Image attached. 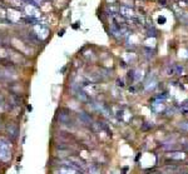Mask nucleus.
Returning <instances> with one entry per match:
<instances>
[{
    "mask_svg": "<svg viewBox=\"0 0 188 174\" xmlns=\"http://www.w3.org/2000/svg\"><path fill=\"white\" fill-rule=\"evenodd\" d=\"M33 33H34L36 36H38L39 40L41 41V40H44L46 36H48L49 29H48V26H46L45 24L36 22V23L34 24V31H33Z\"/></svg>",
    "mask_w": 188,
    "mask_h": 174,
    "instance_id": "1",
    "label": "nucleus"
},
{
    "mask_svg": "<svg viewBox=\"0 0 188 174\" xmlns=\"http://www.w3.org/2000/svg\"><path fill=\"white\" fill-rule=\"evenodd\" d=\"M168 159L171 160H184L186 159V153L184 152H181V150H172V152H168L166 155Z\"/></svg>",
    "mask_w": 188,
    "mask_h": 174,
    "instance_id": "2",
    "label": "nucleus"
},
{
    "mask_svg": "<svg viewBox=\"0 0 188 174\" xmlns=\"http://www.w3.org/2000/svg\"><path fill=\"white\" fill-rule=\"evenodd\" d=\"M157 84H158V82H157L155 75L154 74L153 75H149L147 78V80H145V83H144V89L147 92H150V90H153L154 88H157Z\"/></svg>",
    "mask_w": 188,
    "mask_h": 174,
    "instance_id": "3",
    "label": "nucleus"
},
{
    "mask_svg": "<svg viewBox=\"0 0 188 174\" xmlns=\"http://www.w3.org/2000/svg\"><path fill=\"white\" fill-rule=\"evenodd\" d=\"M118 13H119V15H121V17H123V18H133V17H134L133 9L129 8V6H127V5H122V6H119Z\"/></svg>",
    "mask_w": 188,
    "mask_h": 174,
    "instance_id": "4",
    "label": "nucleus"
},
{
    "mask_svg": "<svg viewBox=\"0 0 188 174\" xmlns=\"http://www.w3.org/2000/svg\"><path fill=\"white\" fill-rule=\"evenodd\" d=\"M7 131H8V135L13 140L17 139L18 135H19V128H18L17 124H8L7 125Z\"/></svg>",
    "mask_w": 188,
    "mask_h": 174,
    "instance_id": "5",
    "label": "nucleus"
},
{
    "mask_svg": "<svg viewBox=\"0 0 188 174\" xmlns=\"http://www.w3.org/2000/svg\"><path fill=\"white\" fill-rule=\"evenodd\" d=\"M164 108H166V107H164V102L152 99V102H150V109H152V112H154V113H161Z\"/></svg>",
    "mask_w": 188,
    "mask_h": 174,
    "instance_id": "6",
    "label": "nucleus"
},
{
    "mask_svg": "<svg viewBox=\"0 0 188 174\" xmlns=\"http://www.w3.org/2000/svg\"><path fill=\"white\" fill-rule=\"evenodd\" d=\"M58 119L60 120L61 123L68 124V123L70 122V114H69V112H68L67 109H60L59 112H58Z\"/></svg>",
    "mask_w": 188,
    "mask_h": 174,
    "instance_id": "7",
    "label": "nucleus"
},
{
    "mask_svg": "<svg viewBox=\"0 0 188 174\" xmlns=\"http://www.w3.org/2000/svg\"><path fill=\"white\" fill-rule=\"evenodd\" d=\"M78 118H79V120L83 123V124H85V125H92L93 124V119L89 114H87L84 112H82L78 114Z\"/></svg>",
    "mask_w": 188,
    "mask_h": 174,
    "instance_id": "8",
    "label": "nucleus"
},
{
    "mask_svg": "<svg viewBox=\"0 0 188 174\" xmlns=\"http://www.w3.org/2000/svg\"><path fill=\"white\" fill-rule=\"evenodd\" d=\"M75 90V95H77V98L79 99V100H82V102H84V103H88L89 102V95L84 92V90H82V89L79 88V89H74Z\"/></svg>",
    "mask_w": 188,
    "mask_h": 174,
    "instance_id": "9",
    "label": "nucleus"
},
{
    "mask_svg": "<svg viewBox=\"0 0 188 174\" xmlns=\"http://www.w3.org/2000/svg\"><path fill=\"white\" fill-rule=\"evenodd\" d=\"M12 159V152L10 149H0V162H9Z\"/></svg>",
    "mask_w": 188,
    "mask_h": 174,
    "instance_id": "10",
    "label": "nucleus"
},
{
    "mask_svg": "<svg viewBox=\"0 0 188 174\" xmlns=\"http://www.w3.org/2000/svg\"><path fill=\"white\" fill-rule=\"evenodd\" d=\"M178 172H179V168L174 167V165H167L162 169V173L163 174H177Z\"/></svg>",
    "mask_w": 188,
    "mask_h": 174,
    "instance_id": "11",
    "label": "nucleus"
},
{
    "mask_svg": "<svg viewBox=\"0 0 188 174\" xmlns=\"http://www.w3.org/2000/svg\"><path fill=\"white\" fill-rule=\"evenodd\" d=\"M88 170H89V174H101V168L97 164H90Z\"/></svg>",
    "mask_w": 188,
    "mask_h": 174,
    "instance_id": "12",
    "label": "nucleus"
},
{
    "mask_svg": "<svg viewBox=\"0 0 188 174\" xmlns=\"http://www.w3.org/2000/svg\"><path fill=\"white\" fill-rule=\"evenodd\" d=\"M179 112H181L182 114H188V100H186V102H183V103L181 104Z\"/></svg>",
    "mask_w": 188,
    "mask_h": 174,
    "instance_id": "13",
    "label": "nucleus"
},
{
    "mask_svg": "<svg viewBox=\"0 0 188 174\" xmlns=\"http://www.w3.org/2000/svg\"><path fill=\"white\" fill-rule=\"evenodd\" d=\"M167 98H168V93H167V92H163V93L158 94V95H155L153 99H155V100H161V102H164Z\"/></svg>",
    "mask_w": 188,
    "mask_h": 174,
    "instance_id": "14",
    "label": "nucleus"
},
{
    "mask_svg": "<svg viewBox=\"0 0 188 174\" xmlns=\"http://www.w3.org/2000/svg\"><path fill=\"white\" fill-rule=\"evenodd\" d=\"M183 73V66L179 64H174V74L176 75H181Z\"/></svg>",
    "mask_w": 188,
    "mask_h": 174,
    "instance_id": "15",
    "label": "nucleus"
},
{
    "mask_svg": "<svg viewBox=\"0 0 188 174\" xmlns=\"http://www.w3.org/2000/svg\"><path fill=\"white\" fill-rule=\"evenodd\" d=\"M178 128L181 130H183V131H188V120L187 122H182L178 124Z\"/></svg>",
    "mask_w": 188,
    "mask_h": 174,
    "instance_id": "16",
    "label": "nucleus"
},
{
    "mask_svg": "<svg viewBox=\"0 0 188 174\" xmlns=\"http://www.w3.org/2000/svg\"><path fill=\"white\" fill-rule=\"evenodd\" d=\"M147 35H148V36H155V35H157L155 29H154V28H149V29L147 30Z\"/></svg>",
    "mask_w": 188,
    "mask_h": 174,
    "instance_id": "17",
    "label": "nucleus"
},
{
    "mask_svg": "<svg viewBox=\"0 0 188 174\" xmlns=\"http://www.w3.org/2000/svg\"><path fill=\"white\" fill-rule=\"evenodd\" d=\"M117 85L121 87V88L124 87V80H123V79H118V80H117Z\"/></svg>",
    "mask_w": 188,
    "mask_h": 174,
    "instance_id": "18",
    "label": "nucleus"
},
{
    "mask_svg": "<svg viewBox=\"0 0 188 174\" xmlns=\"http://www.w3.org/2000/svg\"><path fill=\"white\" fill-rule=\"evenodd\" d=\"M144 51L147 53V56H152V55H153V50H150V49H148V48H144Z\"/></svg>",
    "mask_w": 188,
    "mask_h": 174,
    "instance_id": "19",
    "label": "nucleus"
},
{
    "mask_svg": "<svg viewBox=\"0 0 188 174\" xmlns=\"http://www.w3.org/2000/svg\"><path fill=\"white\" fill-rule=\"evenodd\" d=\"M166 22H167V19H166L164 17H159V18H158V23H159V24H164Z\"/></svg>",
    "mask_w": 188,
    "mask_h": 174,
    "instance_id": "20",
    "label": "nucleus"
},
{
    "mask_svg": "<svg viewBox=\"0 0 188 174\" xmlns=\"http://www.w3.org/2000/svg\"><path fill=\"white\" fill-rule=\"evenodd\" d=\"M59 36H63V35H64V30H61V31H59V34H58Z\"/></svg>",
    "mask_w": 188,
    "mask_h": 174,
    "instance_id": "21",
    "label": "nucleus"
},
{
    "mask_svg": "<svg viewBox=\"0 0 188 174\" xmlns=\"http://www.w3.org/2000/svg\"><path fill=\"white\" fill-rule=\"evenodd\" d=\"M159 3H162V5H166V0H159Z\"/></svg>",
    "mask_w": 188,
    "mask_h": 174,
    "instance_id": "22",
    "label": "nucleus"
},
{
    "mask_svg": "<svg viewBox=\"0 0 188 174\" xmlns=\"http://www.w3.org/2000/svg\"><path fill=\"white\" fill-rule=\"evenodd\" d=\"M0 79H1V70H0Z\"/></svg>",
    "mask_w": 188,
    "mask_h": 174,
    "instance_id": "23",
    "label": "nucleus"
},
{
    "mask_svg": "<svg viewBox=\"0 0 188 174\" xmlns=\"http://www.w3.org/2000/svg\"><path fill=\"white\" fill-rule=\"evenodd\" d=\"M0 128H1V123H0Z\"/></svg>",
    "mask_w": 188,
    "mask_h": 174,
    "instance_id": "24",
    "label": "nucleus"
},
{
    "mask_svg": "<svg viewBox=\"0 0 188 174\" xmlns=\"http://www.w3.org/2000/svg\"><path fill=\"white\" fill-rule=\"evenodd\" d=\"M183 174H188V173H183Z\"/></svg>",
    "mask_w": 188,
    "mask_h": 174,
    "instance_id": "25",
    "label": "nucleus"
}]
</instances>
